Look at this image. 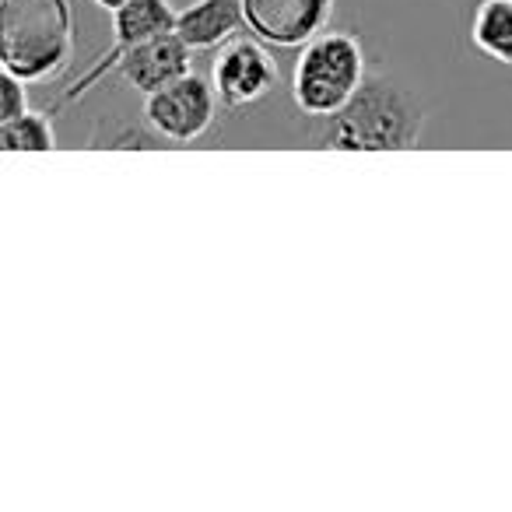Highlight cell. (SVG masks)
<instances>
[{"instance_id":"obj_1","label":"cell","mask_w":512,"mask_h":512,"mask_svg":"<svg viewBox=\"0 0 512 512\" xmlns=\"http://www.w3.org/2000/svg\"><path fill=\"white\" fill-rule=\"evenodd\" d=\"M74 57L71 0H0V64L32 81H50Z\"/></svg>"},{"instance_id":"obj_2","label":"cell","mask_w":512,"mask_h":512,"mask_svg":"<svg viewBox=\"0 0 512 512\" xmlns=\"http://www.w3.org/2000/svg\"><path fill=\"white\" fill-rule=\"evenodd\" d=\"M327 127L316 134L323 148L344 151H407L421 141L425 113L407 92L386 78H365L355 99L337 116L323 120Z\"/></svg>"},{"instance_id":"obj_3","label":"cell","mask_w":512,"mask_h":512,"mask_svg":"<svg viewBox=\"0 0 512 512\" xmlns=\"http://www.w3.org/2000/svg\"><path fill=\"white\" fill-rule=\"evenodd\" d=\"M365 78L362 43L351 32H320L295 60L292 99L309 120H330L355 99Z\"/></svg>"},{"instance_id":"obj_4","label":"cell","mask_w":512,"mask_h":512,"mask_svg":"<svg viewBox=\"0 0 512 512\" xmlns=\"http://www.w3.org/2000/svg\"><path fill=\"white\" fill-rule=\"evenodd\" d=\"M218 102L221 99L211 81L190 71L172 81V85L144 95V120H148V127L155 130L162 141L190 144V141H200V137L214 127Z\"/></svg>"},{"instance_id":"obj_5","label":"cell","mask_w":512,"mask_h":512,"mask_svg":"<svg viewBox=\"0 0 512 512\" xmlns=\"http://www.w3.org/2000/svg\"><path fill=\"white\" fill-rule=\"evenodd\" d=\"M211 85L221 106L246 109L264 102L278 88V64L260 39H228L211 67Z\"/></svg>"},{"instance_id":"obj_6","label":"cell","mask_w":512,"mask_h":512,"mask_svg":"<svg viewBox=\"0 0 512 512\" xmlns=\"http://www.w3.org/2000/svg\"><path fill=\"white\" fill-rule=\"evenodd\" d=\"M337 0H242L246 29L278 50H302L327 32Z\"/></svg>"},{"instance_id":"obj_7","label":"cell","mask_w":512,"mask_h":512,"mask_svg":"<svg viewBox=\"0 0 512 512\" xmlns=\"http://www.w3.org/2000/svg\"><path fill=\"white\" fill-rule=\"evenodd\" d=\"M116 71L134 92L151 95L193 71V50L183 43L179 32H165V36L123 50L116 60Z\"/></svg>"},{"instance_id":"obj_8","label":"cell","mask_w":512,"mask_h":512,"mask_svg":"<svg viewBox=\"0 0 512 512\" xmlns=\"http://www.w3.org/2000/svg\"><path fill=\"white\" fill-rule=\"evenodd\" d=\"M176 22H179V11L172 8L169 0H127V4H120V8L113 11V36H116L113 53L102 57L99 67H95L88 78H81L78 85H71V95H67V99H78V95L85 92L88 85H95L109 67H116V60H120L123 50L148 43V39H158V36H165V32H176Z\"/></svg>"},{"instance_id":"obj_9","label":"cell","mask_w":512,"mask_h":512,"mask_svg":"<svg viewBox=\"0 0 512 512\" xmlns=\"http://www.w3.org/2000/svg\"><path fill=\"white\" fill-rule=\"evenodd\" d=\"M242 25V0H193L190 8L179 11L176 32L193 53H204L235 39Z\"/></svg>"},{"instance_id":"obj_10","label":"cell","mask_w":512,"mask_h":512,"mask_svg":"<svg viewBox=\"0 0 512 512\" xmlns=\"http://www.w3.org/2000/svg\"><path fill=\"white\" fill-rule=\"evenodd\" d=\"M470 43L484 57L512 67V0H481L470 22Z\"/></svg>"},{"instance_id":"obj_11","label":"cell","mask_w":512,"mask_h":512,"mask_svg":"<svg viewBox=\"0 0 512 512\" xmlns=\"http://www.w3.org/2000/svg\"><path fill=\"white\" fill-rule=\"evenodd\" d=\"M0 141L8 151H50L57 144V130L46 113L25 109L15 120L0 123Z\"/></svg>"},{"instance_id":"obj_12","label":"cell","mask_w":512,"mask_h":512,"mask_svg":"<svg viewBox=\"0 0 512 512\" xmlns=\"http://www.w3.org/2000/svg\"><path fill=\"white\" fill-rule=\"evenodd\" d=\"M25 85L29 81L18 78V74L4 71V81H0V102H4V120H15V116H22L25 109H29V95H25Z\"/></svg>"},{"instance_id":"obj_13","label":"cell","mask_w":512,"mask_h":512,"mask_svg":"<svg viewBox=\"0 0 512 512\" xmlns=\"http://www.w3.org/2000/svg\"><path fill=\"white\" fill-rule=\"evenodd\" d=\"M95 8H102V11H109V15H113L116 8H120V4H127V0H92Z\"/></svg>"}]
</instances>
